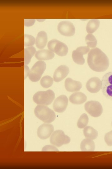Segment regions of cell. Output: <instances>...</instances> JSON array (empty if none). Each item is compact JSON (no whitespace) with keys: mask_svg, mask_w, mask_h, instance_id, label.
Here are the masks:
<instances>
[{"mask_svg":"<svg viewBox=\"0 0 112 169\" xmlns=\"http://www.w3.org/2000/svg\"><path fill=\"white\" fill-rule=\"evenodd\" d=\"M25 50V64H28L30 60L35 54L36 50L35 48L33 46L26 48Z\"/></svg>","mask_w":112,"mask_h":169,"instance_id":"22","label":"cell"},{"mask_svg":"<svg viewBox=\"0 0 112 169\" xmlns=\"http://www.w3.org/2000/svg\"><path fill=\"white\" fill-rule=\"evenodd\" d=\"M87 90L91 93H96L98 92L101 88V81L96 77H93L87 82L86 84Z\"/></svg>","mask_w":112,"mask_h":169,"instance_id":"13","label":"cell"},{"mask_svg":"<svg viewBox=\"0 0 112 169\" xmlns=\"http://www.w3.org/2000/svg\"><path fill=\"white\" fill-rule=\"evenodd\" d=\"M47 41V36L46 33L42 31L39 32L36 36V45L37 48L42 49L46 46Z\"/></svg>","mask_w":112,"mask_h":169,"instance_id":"18","label":"cell"},{"mask_svg":"<svg viewBox=\"0 0 112 169\" xmlns=\"http://www.w3.org/2000/svg\"><path fill=\"white\" fill-rule=\"evenodd\" d=\"M84 108L89 114L95 117L100 116L103 111L101 104L95 100H90L86 102L84 105Z\"/></svg>","mask_w":112,"mask_h":169,"instance_id":"8","label":"cell"},{"mask_svg":"<svg viewBox=\"0 0 112 169\" xmlns=\"http://www.w3.org/2000/svg\"><path fill=\"white\" fill-rule=\"evenodd\" d=\"M54 131L53 125L44 123L40 126L37 131V134L40 139L44 140L48 138Z\"/></svg>","mask_w":112,"mask_h":169,"instance_id":"12","label":"cell"},{"mask_svg":"<svg viewBox=\"0 0 112 169\" xmlns=\"http://www.w3.org/2000/svg\"><path fill=\"white\" fill-rule=\"evenodd\" d=\"M48 47L49 50L61 56L66 55L68 52V48L65 44L55 39L49 41Z\"/></svg>","mask_w":112,"mask_h":169,"instance_id":"5","label":"cell"},{"mask_svg":"<svg viewBox=\"0 0 112 169\" xmlns=\"http://www.w3.org/2000/svg\"><path fill=\"white\" fill-rule=\"evenodd\" d=\"M83 134L86 138L94 140L96 139L98 136L97 131L91 126H86L84 129Z\"/></svg>","mask_w":112,"mask_h":169,"instance_id":"20","label":"cell"},{"mask_svg":"<svg viewBox=\"0 0 112 169\" xmlns=\"http://www.w3.org/2000/svg\"><path fill=\"white\" fill-rule=\"evenodd\" d=\"M58 29L61 34L68 37L73 36L75 31V28L73 23L68 21L60 22L58 24Z\"/></svg>","mask_w":112,"mask_h":169,"instance_id":"9","label":"cell"},{"mask_svg":"<svg viewBox=\"0 0 112 169\" xmlns=\"http://www.w3.org/2000/svg\"><path fill=\"white\" fill-rule=\"evenodd\" d=\"M35 42V39L32 35L25 34L24 35V45L26 47L33 45Z\"/></svg>","mask_w":112,"mask_h":169,"instance_id":"26","label":"cell"},{"mask_svg":"<svg viewBox=\"0 0 112 169\" xmlns=\"http://www.w3.org/2000/svg\"><path fill=\"white\" fill-rule=\"evenodd\" d=\"M55 96L54 92L51 90L45 91H41L34 95L33 100L37 104L47 105L52 103Z\"/></svg>","mask_w":112,"mask_h":169,"instance_id":"3","label":"cell"},{"mask_svg":"<svg viewBox=\"0 0 112 169\" xmlns=\"http://www.w3.org/2000/svg\"><path fill=\"white\" fill-rule=\"evenodd\" d=\"M35 21V20L33 19H25V25L26 26H30L33 25Z\"/></svg>","mask_w":112,"mask_h":169,"instance_id":"29","label":"cell"},{"mask_svg":"<svg viewBox=\"0 0 112 169\" xmlns=\"http://www.w3.org/2000/svg\"><path fill=\"white\" fill-rule=\"evenodd\" d=\"M70 141V138L60 130L54 131L50 138L51 144L58 147L68 144Z\"/></svg>","mask_w":112,"mask_h":169,"instance_id":"6","label":"cell"},{"mask_svg":"<svg viewBox=\"0 0 112 169\" xmlns=\"http://www.w3.org/2000/svg\"><path fill=\"white\" fill-rule=\"evenodd\" d=\"M104 140L108 146H112V131L105 134L104 137Z\"/></svg>","mask_w":112,"mask_h":169,"instance_id":"27","label":"cell"},{"mask_svg":"<svg viewBox=\"0 0 112 169\" xmlns=\"http://www.w3.org/2000/svg\"><path fill=\"white\" fill-rule=\"evenodd\" d=\"M69 99L71 103L74 104L80 105L83 104L86 100L87 97L82 92H76L70 96Z\"/></svg>","mask_w":112,"mask_h":169,"instance_id":"16","label":"cell"},{"mask_svg":"<svg viewBox=\"0 0 112 169\" xmlns=\"http://www.w3.org/2000/svg\"><path fill=\"white\" fill-rule=\"evenodd\" d=\"M85 41L87 46L89 48H94L96 46L97 40L95 37L91 34H88L86 35Z\"/></svg>","mask_w":112,"mask_h":169,"instance_id":"24","label":"cell"},{"mask_svg":"<svg viewBox=\"0 0 112 169\" xmlns=\"http://www.w3.org/2000/svg\"><path fill=\"white\" fill-rule=\"evenodd\" d=\"M42 151H59L58 149L55 146L52 145H47L42 149Z\"/></svg>","mask_w":112,"mask_h":169,"instance_id":"28","label":"cell"},{"mask_svg":"<svg viewBox=\"0 0 112 169\" xmlns=\"http://www.w3.org/2000/svg\"><path fill=\"white\" fill-rule=\"evenodd\" d=\"M65 86L67 91L72 92L79 91L82 88V84L80 81L68 78L65 80Z\"/></svg>","mask_w":112,"mask_h":169,"instance_id":"15","label":"cell"},{"mask_svg":"<svg viewBox=\"0 0 112 169\" xmlns=\"http://www.w3.org/2000/svg\"><path fill=\"white\" fill-rule=\"evenodd\" d=\"M101 89L104 95L112 100V71L106 73L103 77Z\"/></svg>","mask_w":112,"mask_h":169,"instance_id":"7","label":"cell"},{"mask_svg":"<svg viewBox=\"0 0 112 169\" xmlns=\"http://www.w3.org/2000/svg\"><path fill=\"white\" fill-rule=\"evenodd\" d=\"M69 69L68 66L62 65L58 66L55 71L53 78L54 81L58 82L64 79L68 75Z\"/></svg>","mask_w":112,"mask_h":169,"instance_id":"14","label":"cell"},{"mask_svg":"<svg viewBox=\"0 0 112 169\" xmlns=\"http://www.w3.org/2000/svg\"><path fill=\"white\" fill-rule=\"evenodd\" d=\"M100 24V21L97 19L90 20L87 24L86 30L87 33L91 34L96 31L99 28Z\"/></svg>","mask_w":112,"mask_h":169,"instance_id":"21","label":"cell"},{"mask_svg":"<svg viewBox=\"0 0 112 169\" xmlns=\"http://www.w3.org/2000/svg\"><path fill=\"white\" fill-rule=\"evenodd\" d=\"M89 122V118L86 114L83 113L81 115L77 122L78 127L80 129L85 127Z\"/></svg>","mask_w":112,"mask_h":169,"instance_id":"23","label":"cell"},{"mask_svg":"<svg viewBox=\"0 0 112 169\" xmlns=\"http://www.w3.org/2000/svg\"><path fill=\"white\" fill-rule=\"evenodd\" d=\"M87 62L91 69L97 72H103L106 71L109 66L108 58L98 48H94L89 51Z\"/></svg>","mask_w":112,"mask_h":169,"instance_id":"1","label":"cell"},{"mask_svg":"<svg viewBox=\"0 0 112 169\" xmlns=\"http://www.w3.org/2000/svg\"><path fill=\"white\" fill-rule=\"evenodd\" d=\"M34 113L37 118L46 123L53 121L56 118L54 111L44 105H37L34 110Z\"/></svg>","mask_w":112,"mask_h":169,"instance_id":"2","label":"cell"},{"mask_svg":"<svg viewBox=\"0 0 112 169\" xmlns=\"http://www.w3.org/2000/svg\"><path fill=\"white\" fill-rule=\"evenodd\" d=\"M90 48L87 46L79 47L72 52V57L73 60L76 63L83 65L85 62L83 55L89 51Z\"/></svg>","mask_w":112,"mask_h":169,"instance_id":"10","label":"cell"},{"mask_svg":"<svg viewBox=\"0 0 112 169\" xmlns=\"http://www.w3.org/2000/svg\"></svg>","mask_w":112,"mask_h":169,"instance_id":"30","label":"cell"},{"mask_svg":"<svg viewBox=\"0 0 112 169\" xmlns=\"http://www.w3.org/2000/svg\"><path fill=\"white\" fill-rule=\"evenodd\" d=\"M40 83L43 88H49L52 85L53 83V79L49 76H44L41 79Z\"/></svg>","mask_w":112,"mask_h":169,"instance_id":"25","label":"cell"},{"mask_svg":"<svg viewBox=\"0 0 112 169\" xmlns=\"http://www.w3.org/2000/svg\"><path fill=\"white\" fill-rule=\"evenodd\" d=\"M46 68V64L44 61H38L31 69L28 74L29 79L32 82L38 81Z\"/></svg>","mask_w":112,"mask_h":169,"instance_id":"4","label":"cell"},{"mask_svg":"<svg viewBox=\"0 0 112 169\" xmlns=\"http://www.w3.org/2000/svg\"><path fill=\"white\" fill-rule=\"evenodd\" d=\"M68 103V99L65 95H61L57 97L53 104V108L55 111L62 113L65 111Z\"/></svg>","mask_w":112,"mask_h":169,"instance_id":"11","label":"cell"},{"mask_svg":"<svg viewBox=\"0 0 112 169\" xmlns=\"http://www.w3.org/2000/svg\"><path fill=\"white\" fill-rule=\"evenodd\" d=\"M54 53L48 49H41L37 51L35 55V58L40 60H47L54 58Z\"/></svg>","mask_w":112,"mask_h":169,"instance_id":"17","label":"cell"},{"mask_svg":"<svg viewBox=\"0 0 112 169\" xmlns=\"http://www.w3.org/2000/svg\"><path fill=\"white\" fill-rule=\"evenodd\" d=\"M80 148L82 151H94L95 149V143L92 140L86 138L81 142Z\"/></svg>","mask_w":112,"mask_h":169,"instance_id":"19","label":"cell"}]
</instances>
